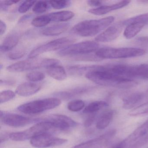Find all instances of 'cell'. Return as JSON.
I'll return each mask as SVG.
<instances>
[{
	"label": "cell",
	"mask_w": 148,
	"mask_h": 148,
	"mask_svg": "<svg viewBox=\"0 0 148 148\" xmlns=\"http://www.w3.org/2000/svg\"><path fill=\"white\" fill-rule=\"evenodd\" d=\"M92 69L85 74V77L92 82L103 86L126 88L134 86L132 79L119 77L110 71L106 66H93Z\"/></svg>",
	"instance_id": "1"
},
{
	"label": "cell",
	"mask_w": 148,
	"mask_h": 148,
	"mask_svg": "<svg viewBox=\"0 0 148 148\" xmlns=\"http://www.w3.org/2000/svg\"><path fill=\"white\" fill-rule=\"evenodd\" d=\"M114 21L113 16L100 19L84 21L75 25L71 32L81 37H92L107 28Z\"/></svg>",
	"instance_id": "2"
},
{
	"label": "cell",
	"mask_w": 148,
	"mask_h": 148,
	"mask_svg": "<svg viewBox=\"0 0 148 148\" xmlns=\"http://www.w3.org/2000/svg\"><path fill=\"white\" fill-rule=\"evenodd\" d=\"M59 63V60L56 59L32 58L12 64L7 67V70L10 72H22L43 67L47 68Z\"/></svg>",
	"instance_id": "3"
},
{
	"label": "cell",
	"mask_w": 148,
	"mask_h": 148,
	"mask_svg": "<svg viewBox=\"0 0 148 148\" xmlns=\"http://www.w3.org/2000/svg\"><path fill=\"white\" fill-rule=\"evenodd\" d=\"M145 50L132 47L103 48L95 52V54L100 59L128 58L143 56Z\"/></svg>",
	"instance_id": "4"
},
{
	"label": "cell",
	"mask_w": 148,
	"mask_h": 148,
	"mask_svg": "<svg viewBox=\"0 0 148 148\" xmlns=\"http://www.w3.org/2000/svg\"><path fill=\"white\" fill-rule=\"evenodd\" d=\"M58 131L49 123L40 121L26 130L9 134V138L15 141H23L32 139L42 134H51Z\"/></svg>",
	"instance_id": "5"
},
{
	"label": "cell",
	"mask_w": 148,
	"mask_h": 148,
	"mask_svg": "<svg viewBox=\"0 0 148 148\" xmlns=\"http://www.w3.org/2000/svg\"><path fill=\"white\" fill-rule=\"evenodd\" d=\"M61 101L58 98H49L31 101L20 106L18 110L26 114H37L60 105Z\"/></svg>",
	"instance_id": "6"
},
{
	"label": "cell",
	"mask_w": 148,
	"mask_h": 148,
	"mask_svg": "<svg viewBox=\"0 0 148 148\" xmlns=\"http://www.w3.org/2000/svg\"><path fill=\"white\" fill-rule=\"evenodd\" d=\"M99 45L97 41H86L72 44L60 50L58 54L61 57L78 56L95 52Z\"/></svg>",
	"instance_id": "7"
},
{
	"label": "cell",
	"mask_w": 148,
	"mask_h": 148,
	"mask_svg": "<svg viewBox=\"0 0 148 148\" xmlns=\"http://www.w3.org/2000/svg\"><path fill=\"white\" fill-rule=\"evenodd\" d=\"M76 40L75 38L71 37H63L54 40L33 50L28 55V58H37L39 55L45 53L64 49L73 44Z\"/></svg>",
	"instance_id": "8"
},
{
	"label": "cell",
	"mask_w": 148,
	"mask_h": 148,
	"mask_svg": "<svg viewBox=\"0 0 148 148\" xmlns=\"http://www.w3.org/2000/svg\"><path fill=\"white\" fill-rule=\"evenodd\" d=\"M40 121L49 123L57 130H65L76 127L77 123L67 116L60 114H52L43 118Z\"/></svg>",
	"instance_id": "9"
},
{
	"label": "cell",
	"mask_w": 148,
	"mask_h": 148,
	"mask_svg": "<svg viewBox=\"0 0 148 148\" xmlns=\"http://www.w3.org/2000/svg\"><path fill=\"white\" fill-rule=\"evenodd\" d=\"M0 114L1 123L11 127H23L32 123L40 122V119L31 118L18 114L5 113L1 110Z\"/></svg>",
	"instance_id": "10"
},
{
	"label": "cell",
	"mask_w": 148,
	"mask_h": 148,
	"mask_svg": "<svg viewBox=\"0 0 148 148\" xmlns=\"http://www.w3.org/2000/svg\"><path fill=\"white\" fill-rule=\"evenodd\" d=\"M67 139L53 136L51 134H42L31 139L30 143L34 147L38 148H47L55 147L64 144Z\"/></svg>",
	"instance_id": "11"
},
{
	"label": "cell",
	"mask_w": 148,
	"mask_h": 148,
	"mask_svg": "<svg viewBox=\"0 0 148 148\" xmlns=\"http://www.w3.org/2000/svg\"><path fill=\"white\" fill-rule=\"evenodd\" d=\"M116 130L112 129L99 136L77 145L71 148H103L116 135Z\"/></svg>",
	"instance_id": "12"
},
{
	"label": "cell",
	"mask_w": 148,
	"mask_h": 148,
	"mask_svg": "<svg viewBox=\"0 0 148 148\" xmlns=\"http://www.w3.org/2000/svg\"><path fill=\"white\" fill-rule=\"evenodd\" d=\"M123 21L118 22L108 27L95 38V40L99 42H110L117 38L120 35L123 28Z\"/></svg>",
	"instance_id": "13"
},
{
	"label": "cell",
	"mask_w": 148,
	"mask_h": 148,
	"mask_svg": "<svg viewBox=\"0 0 148 148\" xmlns=\"http://www.w3.org/2000/svg\"><path fill=\"white\" fill-rule=\"evenodd\" d=\"M130 1H123L110 5L101 6L96 8H92L89 10V12L94 15L101 16L104 15L114 10H118L130 4Z\"/></svg>",
	"instance_id": "14"
},
{
	"label": "cell",
	"mask_w": 148,
	"mask_h": 148,
	"mask_svg": "<svg viewBox=\"0 0 148 148\" xmlns=\"http://www.w3.org/2000/svg\"><path fill=\"white\" fill-rule=\"evenodd\" d=\"M41 85L33 82L21 84L16 88L15 93L21 97H28L37 93L41 89Z\"/></svg>",
	"instance_id": "15"
},
{
	"label": "cell",
	"mask_w": 148,
	"mask_h": 148,
	"mask_svg": "<svg viewBox=\"0 0 148 148\" xmlns=\"http://www.w3.org/2000/svg\"><path fill=\"white\" fill-rule=\"evenodd\" d=\"M90 87L88 86H80L68 90L56 92L54 95L61 99L66 100L86 93L90 90Z\"/></svg>",
	"instance_id": "16"
},
{
	"label": "cell",
	"mask_w": 148,
	"mask_h": 148,
	"mask_svg": "<svg viewBox=\"0 0 148 148\" xmlns=\"http://www.w3.org/2000/svg\"><path fill=\"white\" fill-rule=\"evenodd\" d=\"M129 76L130 78H138L148 79V64H142L137 66H130Z\"/></svg>",
	"instance_id": "17"
},
{
	"label": "cell",
	"mask_w": 148,
	"mask_h": 148,
	"mask_svg": "<svg viewBox=\"0 0 148 148\" xmlns=\"http://www.w3.org/2000/svg\"><path fill=\"white\" fill-rule=\"evenodd\" d=\"M70 26L69 23L57 24L44 28L41 31V34L46 36H58L66 32Z\"/></svg>",
	"instance_id": "18"
},
{
	"label": "cell",
	"mask_w": 148,
	"mask_h": 148,
	"mask_svg": "<svg viewBox=\"0 0 148 148\" xmlns=\"http://www.w3.org/2000/svg\"><path fill=\"white\" fill-rule=\"evenodd\" d=\"M148 133V119L137 128L125 140L127 145L130 143L138 141Z\"/></svg>",
	"instance_id": "19"
},
{
	"label": "cell",
	"mask_w": 148,
	"mask_h": 148,
	"mask_svg": "<svg viewBox=\"0 0 148 148\" xmlns=\"http://www.w3.org/2000/svg\"><path fill=\"white\" fill-rule=\"evenodd\" d=\"M114 115V110L111 109L103 112L97 119L96 123L97 129L102 130L108 127L112 121Z\"/></svg>",
	"instance_id": "20"
},
{
	"label": "cell",
	"mask_w": 148,
	"mask_h": 148,
	"mask_svg": "<svg viewBox=\"0 0 148 148\" xmlns=\"http://www.w3.org/2000/svg\"><path fill=\"white\" fill-rule=\"evenodd\" d=\"M19 37L16 34L8 35L3 40L0 47V51L1 53L9 51L13 49L18 43Z\"/></svg>",
	"instance_id": "21"
},
{
	"label": "cell",
	"mask_w": 148,
	"mask_h": 148,
	"mask_svg": "<svg viewBox=\"0 0 148 148\" xmlns=\"http://www.w3.org/2000/svg\"><path fill=\"white\" fill-rule=\"evenodd\" d=\"M47 74L56 80H64L66 78V73L64 68L58 64L51 66L46 68Z\"/></svg>",
	"instance_id": "22"
},
{
	"label": "cell",
	"mask_w": 148,
	"mask_h": 148,
	"mask_svg": "<svg viewBox=\"0 0 148 148\" xmlns=\"http://www.w3.org/2000/svg\"><path fill=\"white\" fill-rule=\"evenodd\" d=\"M146 24L141 22H136L128 25L124 31V36L128 39L134 38L142 30Z\"/></svg>",
	"instance_id": "23"
},
{
	"label": "cell",
	"mask_w": 148,
	"mask_h": 148,
	"mask_svg": "<svg viewBox=\"0 0 148 148\" xmlns=\"http://www.w3.org/2000/svg\"><path fill=\"white\" fill-rule=\"evenodd\" d=\"M51 22H62L68 21L73 18L74 13L71 11H60L48 14Z\"/></svg>",
	"instance_id": "24"
},
{
	"label": "cell",
	"mask_w": 148,
	"mask_h": 148,
	"mask_svg": "<svg viewBox=\"0 0 148 148\" xmlns=\"http://www.w3.org/2000/svg\"><path fill=\"white\" fill-rule=\"evenodd\" d=\"M144 95L141 93H134L129 95L124 99L123 107L125 109H131L141 102Z\"/></svg>",
	"instance_id": "25"
},
{
	"label": "cell",
	"mask_w": 148,
	"mask_h": 148,
	"mask_svg": "<svg viewBox=\"0 0 148 148\" xmlns=\"http://www.w3.org/2000/svg\"><path fill=\"white\" fill-rule=\"evenodd\" d=\"M108 104L103 101H96L92 102L87 106L83 110L84 113H96L101 109L108 106Z\"/></svg>",
	"instance_id": "26"
},
{
	"label": "cell",
	"mask_w": 148,
	"mask_h": 148,
	"mask_svg": "<svg viewBox=\"0 0 148 148\" xmlns=\"http://www.w3.org/2000/svg\"><path fill=\"white\" fill-rule=\"evenodd\" d=\"M92 66H73L67 67L68 73L73 76H81L86 74L92 68Z\"/></svg>",
	"instance_id": "27"
},
{
	"label": "cell",
	"mask_w": 148,
	"mask_h": 148,
	"mask_svg": "<svg viewBox=\"0 0 148 148\" xmlns=\"http://www.w3.org/2000/svg\"><path fill=\"white\" fill-rule=\"evenodd\" d=\"M51 22V20L48 14L41 15L36 17L32 21V24L35 27H40L45 26Z\"/></svg>",
	"instance_id": "28"
},
{
	"label": "cell",
	"mask_w": 148,
	"mask_h": 148,
	"mask_svg": "<svg viewBox=\"0 0 148 148\" xmlns=\"http://www.w3.org/2000/svg\"><path fill=\"white\" fill-rule=\"evenodd\" d=\"M49 1H36L35 5L33 7L32 11L34 13L40 14L46 12L50 8Z\"/></svg>",
	"instance_id": "29"
},
{
	"label": "cell",
	"mask_w": 148,
	"mask_h": 148,
	"mask_svg": "<svg viewBox=\"0 0 148 148\" xmlns=\"http://www.w3.org/2000/svg\"><path fill=\"white\" fill-rule=\"evenodd\" d=\"M85 106V103L83 100L76 99L72 100L68 103L67 108L72 112L79 111L83 109Z\"/></svg>",
	"instance_id": "30"
},
{
	"label": "cell",
	"mask_w": 148,
	"mask_h": 148,
	"mask_svg": "<svg viewBox=\"0 0 148 148\" xmlns=\"http://www.w3.org/2000/svg\"><path fill=\"white\" fill-rule=\"evenodd\" d=\"M45 77V73L40 71H32L27 73L26 76L27 79L31 82L42 81Z\"/></svg>",
	"instance_id": "31"
},
{
	"label": "cell",
	"mask_w": 148,
	"mask_h": 148,
	"mask_svg": "<svg viewBox=\"0 0 148 148\" xmlns=\"http://www.w3.org/2000/svg\"><path fill=\"white\" fill-rule=\"evenodd\" d=\"M50 5L55 9H63L68 7L71 4V1L68 0H61V1H49Z\"/></svg>",
	"instance_id": "32"
},
{
	"label": "cell",
	"mask_w": 148,
	"mask_h": 148,
	"mask_svg": "<svg viewBox=\"0 0 148 148\" xmlns=\"http://www.w3.org/2000/svg\"><path fill=\"white\" fill-rule=\"evenodd\" d=\"M148 113V102L137 106L130 112V116H137Z\"/></svg>",
	"instance_id": "33"
},
{
	"label": "cell",
	"mask_w": 148,
	"mask_h": 148,
	"mask_svg": "<svg viewBox=\"0 0 148 148\" xmlns=\"http://www.w3.org/2000/svg\"><path fill=\"white\" fill-rule=\"evenodd\" d=\"M15 93L10 90L3 91L0 93V103H5L13 99L15 97Z\"/></svg>",
	"instance_id": "34"
},
{
	"label": "cell",
	"mask_w": 148,
	"mask_h": 148,
	"mask_svg": "<svg viewBox=\"0 0 148 148\" xmlns=\"http://www.w3.org/2000/svg\"><path fill=\"white\" fill-rule=\"evenodd\" d=\"M36 2V1H25L20 5L18 11L20 13H25L34 6Z\"/></svg>",
	"instance_id": "35"
},
{
	"label": "cell",
	"mask_w": 148,
	"mask_h": 148,
	"mask_svg": "<svg viewBox=\"0 0 148 148\" xmlns=\"http://www.w3.org/2000/svg\"><path fill=\"white\" fill-rule=\"evenodd\" d=\"M25 52V51L24 49L16 50L14 51L10 52L8 54V57L10 60H12L19 59L24 57Z\"/></svg>",
	"instance_id": "36"
},
{
	"label": "cell",
	"mask_w": 148,
	"mask_h": 148,
	"mask_svg": "<svg viewBox=\"0 0 148 148\" xmlns=\"http://www.w3.org/2000/svg\"><path fill=\"white\" fill-rule=\"evenodd\" d=\"M148 143V133L144 136L138 140L134 145L132 146L131 148H139Z\"/></svg>",
	"instance_id": "37"
},
{
	"label": "cell",
	"mask_w": 148,
	"mask_h": 148,
	"mask_svg": "<svg viewBox=\"0 0 148 148\" xmlns=\"http://www.w3.org/2000/svg\"><path fill=\"white\" fill-rule=\"evenodd\" d=\"M89 116L86 119L84 122V126L86 127H89L94 123L96 119V113L90 114Z\"/></svg>",
	"instance_id": "38"
},
{
	"label": "cell",
	"mask_w": 148,
	"mask_h": 148,
	"mask_svg": "<svg viewBox=\"0 0 148 148\" xmlns=\"http://www.w3.org/2000/svg\"><path fill=\"white\" fill-rule=\"evenodd\" d=\"M126 146H127V144L125 141L123 140V141H121L110 146L108 148H126Z\"/></svg>",
	"instance_id": "39"
},
{
	"label": "cell",
	"mask_w": 148,
	"mask_h": 148,
	"mask_svg": "<svg viewBox=\"0 0 148 148\" xmlns=\"http://www.w3.org/2000/svg\"><path fill=\"white\" fill-rule=\"evenodd\" d=\"M87 3L90 6L97 8L101 6L102 1H87Z\"/></svg>",
	"instance_id": "40"
},
{
	"label": "cell",
	"mask_w": 148,
	"mask_h": 148,
	"mask_svg": "<svg viewBox=\"0 0 148 148\" xmlns=\"http://www.w3.org/2000/svg\"><path fill=\"white\" fill-rule=\"evenodd\" d=\"M20 1H1V4H2L7 7L8 6H10L17 4Z\"/></svg>",
	"instance_id": "41"
},
{
	"label": "cell",
	"mask_w": 148,
	"mask_h": 148,
	"mask_svg": "<svg viewBox=\"0 0 148 148\" xmlns=\"http://www.w3.org/2000/svg\"><path fill=\"white\" fill-rule=\"evenodd\" d=\"M15 84V81L12 79H4L1 80V85L13 86Z\"/></svg>",
	"instance_id": "42"
},
{
	"label": "cell",
	"mask_w": 148,
	"mask_h": 148,
	"mask_svg": "<svg viewBox=\"0 0 148 148\" xmlns=\"http://www.w3.org/2000/svg\"><path fill=\"white\" fill-rule=\"evenodd\" d=\"M6 29L7 26L5 23L2 21H0V35L1 36H2L5 34L6 31Z\"/></svg>",
	"instance_id": "43"
},
{
	"label": "cell",
	"mask_w": 148,
	"mask_h": 148,
	"mask_svg": "<svg viewBox=\"0 0 148 148\" xmlns=\"http://www.w3.org/2000/svg\"><path fill=\"white\" fill-rule=\"evenodd\" d=\"M137 41L141 45H145L148 44V37H141L137 40Z\"/></svg>",
	"instance_id": "44"
},
{
	"label": "cell",
	"mask_w": 148,
	"mask_h": 148,
	"mask_svg": "<svg viewBox=\"0 0 148 148\" xmlns=\"http://www.w3.org/2000/svg\"><path fill=\"white\" fill-rule=\"evenodd\" d=\"M145 19L147 23L148 22V13L145 14Z\"/></svg>",
	"instance_id": "45"
}]
</instances>
